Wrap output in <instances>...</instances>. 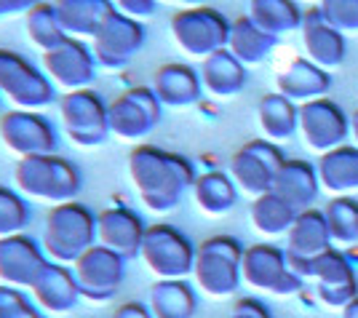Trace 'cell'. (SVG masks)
I'll use <instances>...</instances> for the list:
<instances>
[{"label": "cell", "instance_id": "8", "mask_svg": "<svg viewBox=\"0 0 358 318\" xmlns=\"http://www.w3.org/2000/svg\"><path fill=\"white\" fill-rule=\"evenodd\" d=\"M233 22H227L217 8L209 6H195V8H182L171 16V35L182 51L190 57H211L214 51L227 48Z\"/></svg>", "mask_w": 358, "mask_h": 318}, {"label": "cell", "instance_id": "48", "mask_svg": "<svg viewBox=\"0 0 358 318\" xmlns=\"http://www.w3.org/2000/svg\"><path fill=\"white\" fill-rule=\"evenodd\" d=\"M115 3H118V0H115Z\"/></svg>", "mask_w": 358, "mask_h": 318}, {"label": "cell", "instance_id": "34", "mask_svg": "<svg viewBox=\"0 0 358 318\" xmlns=\"http://www.w3.org/2000/svg\"><path fill=\"white\" fill-rule=\"evenodd\" d=\"M257 115H259V126L270 142L289 139L299 129V107L292 99H286L284 94H265L259 99Z\"/></svg>", "mask_w": 358, "mask_h": 318}, {"label": "cell", "instance_id": "24", "mask_svg": "<svg viewBox=\"0 0 358 318\" xmlns=\"http://www.w3.org/2000/svg\"><path fill=\"white\" fill-rule=\"evenodd\" d=\"M318 187H321L318 168L313 164H308V161L292 158L278 171V180L273 185V193L284 198L286 203L299 214L313 209V201L318 198Z\"/></svg>", "mask_w": 358, "mask_h": 318}, {"label": "cell", "instance_id": "29", "mask_svg": "<svg viewBox=\"0 0 358 318\" xmlns=\"http://www.w3.org/2000/svg\"><path fill=\"white\" fill-rule=\"evenodd\" d=\"M315 168H318L321 185L334 196L358 193V147L340 145L334 150L324 152Z\"/></svg>", "mask_w": 358, "mask_h": 318}, {"label": "cell", "instance_id": "42", "mask_svg": "<svg viewBox=\"0 0 358 318\" xmlns=\"http://www.w3.org/2000/svg\"><path fill=\"white\" fill-rule=\"evenodd\" d=\"M110 318H155V316H152V310H150L148 303L129 300V303L118 305V308L113 310V316H110Z\"/></svg>", "mask_w": 358, "mask_h": 318}, {"label": "cell", "instance_id": "2", "mask_svg": "<svg viewBox=\"0 0 358 318\" xmlns=\"http://www.w3.org/2000/svg\"><path fill=\"white\" fill-rule=\"evenodd\" d=\"M14 185L27 201H45L51 206H59L78 198L83 187V171L59 152L27 155L16 161Z\"/></svg>", "mask_w": 358, "mask_h": 318}, {"label": "cell", "instance_id": "31", "mask_svg": "<svg viewBox=\"0 0 358 318\" xmlns=\"http://www.w3.org/2000/svg\"><path fill=\"white\" fill-rule=\"evenodd\" d=\"M275 45H278V38L270 35V32H265L262 27H257L249 16H238V19L233 22L227 48H230L246 67L262 64V62L273 54Z\"/></svg>", "mask_w": 358, "mask_h": 318}, {"label": "cell", "instance_id": "7", "mask_svg": "<svg viewBox=\"0 0 358 318\" xmlns=\"http://www.w3.org/2000/svg\"><path fill=\"white\" fill-rule=\"evenodd\" d=\"M59 118L64 134L78 147H96L110 136V102L94 89L67 91L59 96Z\"/></svg>", "mask_w": 358, "mask_h": 318}, {"label": "cell", "instance_id": "11", "mask_svg": "<svg viewBox=\"0 0 358 318\" xmlns=\"http://www.w3.org/2000/svg\"><path fill=\"white\" fill-rule=\"evenodd\" d=\"M284 164V152L278 150L270 139H252V142H246L243 147L233 152L227 174L238 185V190L257 198L273 190Z\"/></svg>", "mask_w": 358, "mask_h": 318}, {"label": "cell", "instance_id": "26", "mask_svg": "<svg viewBox=\"0 0 358 318\" xmlns=\"http://www.w3.org/2000/svg\"><path fill=\"white\" fill-rule=\"evenodd\" d=\"M64 32L73 38H91L105 27V22L118 11L115 0H54Z\"/></svg>", "mask_w": 358, "mask_h": 318}, {"label": "cell", "instance_id": "45", "mask_svg": "<svg viewBox=\"0 0 358 318\" xmlns=\"http://www.w3.org/2000/svg\"><path fill=\"white\" fill-rule=\"evenodd\" d=\"M169 3H179V6H187V8H195V6H203L206 0H169Z\"/></svg>", "mask_w": 358, "mask_h": 318}, {"label": "cell", "instance_id": "17", "mask_svg": "<svg viewBox=\"0 0 358 318\" xmlns=\"http://www.w3.org/2000/svg\"><path fill=\"white\" fill-rule=\"evenodd\" d=\"M299 131L310 150L324 155L345 145V139L350 134V121L343 113V107L324 96L299 107Z\"/></svg>", "mask_w": 358, "mask_h": 318}, {"label": "cell", "instance_id": "1", "mask_svg": "<svg viewBox=\"0 0 358 318\" xmlns=\"http://www.w3.org/2000/svg\"><path fill=\"white\" fill-rule=\"evenodd\" d=\"M129 177L134 182L139 201L150 212L158 214L174 212L198 180L190 158L155 145H136L131 150Z\"/></svg>", "mask_w": 358, "mask_h": 318}, {"label": "cell", "instance_id": "12", "mask_svg": "<svg viewBox=\"0 0 358 318\" xmlns=\"http://www.w3.org/2000/svg\"><path fill=\"white\" fill-rule=\"evenodd\" d=\"M0 139L19 158L45 155L59 147V129L41 110H6L0 115Z\"/></svg>", "mask_w": 358, "mask_h": 318}, {"label": "cell", "instance_id": "40", "mask_svg": "<svg viewBox=\"0 0 358 318\" xmlns=\"http://www.w3.org/2000/svg\"><path fill=\"white\" fill-rule=\"evenodd\" d=\"M227 318H273V316H270L265 303H259L254 297H243V300H238V303L233 305V310H230Z\"/></svg>", "mask_w": 358, "mask_h": 318}, {"label": "cell", "instance_id": "4", "mask_svg": "<svg viewBox=\"0 0 358 318\" xmlns=\"http://www.w3.org/2000/svg\"><path fill=\"white\" fill-rule=\"evenodd\" d=\"M243 243L236 236H211L195 249L193 278L195 287L214 300L236 294L243 284L241 262H243Z\"/></svg>", "mask_w": 358, "mask_h": 318}, {"label": "cell", "instance_id": "15", "mask_svg": "<svg viewBox=\"0 0 358 318\" xmlns=\"http://www.w3.org/2000/svg\"><path fill=\"white\" fill-rule=\"evenodd\" d=\"M96 70L99 62L83 38L67 35L59 45L43 51V73L54 80V86L64 91L91 89V83L96 80Z\"/></svg>", "mask_w": 358, "mask_h": 318}, {"label": "cell", "instance_id": "6", "mask_svg": "<svg viewBox=\"0 0 358 318\" xmlns=\"http://www.w3.org/2000/svg\"><path fill=\"white\" fill-rule=\"evenodd\" d=\"M195 249L198 246L171 222H152L145 233L139 259L155 278H187L193 275Z\"/></svg>", "mask_w": 358, "mask_h": 318}, {"label": "cell", "instance_id": "38", "mask_svg": "<svg viewBox=\"0 0 358 318\" xmlns=\"http://www.w3.org/2000/svg\"><path fill=\"white\" fill-rule=\"evenodd\" d=\"M0 318H45L24 289L0 284Z\"/></svg>", "mask_w": 358, "mask_h": 318}, {"label": "cell", "instance_id": "37", "mask_svg": "<svg viewBox=\"0 0 358 318\" xmlns=\"http://www.w3.org/2000/svg\"><path fill=\"white\" fill-rule=\"evenodd\" d=\"M32 222L30 201L22 196L16 187L0 185V238L24 233Z\"/></svg>", "mask_w": 358, "mask_h": 318}, {"label": "cell", "instance_id": "14", "mask_svg": "<svg viewBox=\"0 0 358 318\" xmlns=\"http://www.w3.org/2000/svg\"><path fill=\"white\" fill-rule=\"evenodd\" d=\"M126 262L129 259L120 257L118 252L107 249L102 243L91 246L83 257L75 265H70L75 273V281L80 287L83 300L91 303H110L123 287L126 278Z\"/></svg>", "mask_w": 358, "mask_h": 318}, {"label": "cell", "instance_id": "16", "mask_svg": "<svg viewBox=\"0 0 358 318\" xmlns=\"http://www.w3.org/2000/svg\"><path fill=\"white\" fill-rule=\"evenodd\" d=\"M145 41H148L145 24L139 19H131V16L115 11L105 22V27L94 35L91 48H94V57L99 62V67L120 70L142 51Z\"/></svg>", "mask_w": 358, "mask_h": 318}, {"label": "cell", "instance_id": "39", "mask_svg": "<svg viewBox=\"0 0 358 318\" xmlns=\"http://www.w3.org/2000/svg\"><path fill=\"white\" fill-rule=\"evenodd\" d=\"M318 8L337 32H358V0H321Z\"/></svg>", "mask_w": 358, "mask_h": 318}, {"label": "cell", "instance_id": "41", "mask_svg": "<svg viewBox=\"0 0 358 318\" xmlns=\"http://www.w3.org/2000/svg\"><path fill=\"white\" fill-rule=\"evenodd\" d=\"M115 6H118L120 14L131 16V19H139V22L158 11V0H118Z\"/></svg>", "mask_w": 358, "mask_h": 318}, {"label": "cell", "instance_id": "3", "mask_svg": "<svg viewBox=\"0 0 358 318\" xmlns=\"http://www.w3.org/2000/svg\"><path fill=\"white\" fill-rule=\"evenodd\" d=\"M96 214L91 206L80 201H67L59 206H51L45 214L41 246L45 257L62 265H75L78 259L96 246Z\"/></svg>", "mask_w": 358, "mask_h": 318}, {"label": "cell", "instance_id": "28", "mask_svg": "<svg viewBox=\"0 0 358 318\" xmlns=\"http://www.w3.org/2000/svg\"><path fill=\"white\" fill-rule=\"evenodd\" d=\"M148 305L155 318H195L198 294L187 278H158L150 287Z\"/></svg>", "mask_w": 358, "mask_h": 318}, {"label": "cell", "instance_id": "21", "mask_svg": "<svg viewBox=\"0 0 358 318\" xmlns=\"http://www.w3.org/2000/svg\"><path fill=\"white\" fill-rule=\"evenodd\" d=\"M329 249H334V243H331V236H329L324 212H318V209L299 212L292 230L286 233V257L292 262L294 273L302 265L313 262L315 257L327 254Z\"/></svg>", "mask_w": 358, "mask_h": 318}, {"label": "cell", "instance_id": "19", "mask_svg": "<svg viewBox=\"0 0 358 318\" xmlns=\"http://www.w3.org/2000/svg\"><path fill=\"white\" fill-rule=\"evenodd\" d=\"M145 233H148V222L142 219V214H136L123 203L96 214V238L102 246L118 252L120 257H139Z\"/></svg>", "mask_w": 358, "mask_h": 318}, {"label": "cell", "instance_id": "22", "mask_svg": "<svg viewBox=\"0 0 358 318\" xmlns=\"http://www.w3.org/2000/svg\"><path fill=\"white\" fill-rule=\"evenodd\" d=\"M302 43H305L310 62H315L324 70L340 67L345 62V54H348L345 35L329 24L321 14V8H310L302 16Z\"/></svg>", "mask_w": 358, "mask_h": 318}, {"label": "cell", "instance_id": "47", "mask_svg": "<svg viewBox=\"0 0 358 318\" xmlns=\"http://www.w3.org/2000/svg\"><path fill=\"white\" fill-rule=\"evenodd\" d=\"M3 99H6V96H3V94H0V115H3V113H6V110H3Z\"/></svg>", "mask_w": 358, "mask_h": 318}, {"label": "cell", "instance_id": "20", "mask_svg": "<svg viewBox=\"0 0 358 318\" xmlns=\"http://www.w3.org/2000/svg\"><path fill=\"white\" fill-rule=\"evenodd\" d=\"M30 297L43 313H51V316H64V313L75 310L78 303L83 300L73 268L62 265V262H51V259L45 262L43 270L38 273L35 284L30 287Z\"/></svg>", "mask_w": 358, "mask_h": 318}, {"label": "cell", "instance_id": "43", "mask_svg": "<svg viewBox=\"0 0 358 318\" xmlns=\"http://www.w3.org/2000/svg\"><path fill=\"white\" fill-rule=\"evenodd\" d=\"M38 3H43V0H0V22L8 19V16L27 14Z\"/></svg>", "mask_w": 358, "mask_h": 318}, {"label": "cell", "instance_id": "23", "mask_svg": "<svg viewBox=\"0 0 358 318\" xmlns=\"http://www.w3.org/2000/svg\"><path fill=\"white\" fill-rule=\"evenodd\" d=\"M152 91L164 107H190L203 94L201 73L185 62H169L155 70Z\"/></svg>", "mask_w": 358, "mask_h": 318}, {"label": "cell", "instance_id": "18", "mask_svg": "<svg viewBox=\"0 0 358 318\" xmlns=\"http://www.w3.org/2000/svg\"><path fill=\"white\" fill-rule=\"evenodd\" d=\"M43 246L30 233H16L0 238V284L16 289H30L38 273L45 268Z\"/></svg>", "mask_w": 358, "mask_h": 318}, {"label": "cell", "instance_id": "10", "mask_svg": "<svg viewBox=\"0 0 358 318\" xmlns=\"http://www.w3.org/2000/svg\"><path fill=\"white\" fill-rule=\"evenodd\" d=\"M297 273L302 275V281H313L315 300L331 310H343L345 305H350L358 297L356 268L337 249H329L327 254L297 268Z\"/></svg>", "mask_w": 358, "mask_h": 318}, {"label": "cell", "instance_id": "9", "mask_svg": "<svg viewBox=\"0 0 358 318\" xmlns=\"http://www.w3.org/2000/svg\"><path fill=\"white\" fill-rule=\"evenodd\" d=\"M241 275H243V284L259 289V291H270L275 297L297 294L299 289L305 287L302 275L294 273L292 262L286 257V249H278L273 243L249 246L243 252Z\"/></svg>", "mask_w": 358, "mask_h": 318}, {"label": "cell", "instance_id": "46", "mask_svg": "<svg viewBox=\"0 0 358 318\" xmlns=\"http://www.w3.org/2000/svg\"><path fill=\"white\" fill-rule=\"evenodd\" d=\"M350 131H353V136H356V142H358V110L353 113V118H350Z\"/></svg>", "mask_w": 358, "mask_h": 318}, {"label": "cell", "instance_id": "27", "mask_svg": "<svg viewBox=\"0 0 358 318\" xmlns=\"http://www.w3.org/2000/svg\"><path fill=\"white\" fill-rule=\"evenodd\" d=\"M198 73L203 80V91H209L214 96H222V99L236 96L238 91H243L246 80H249L246 64L230 48L214 51L211 57H206Z\"/></svg>", "mask_w": 358, "mask_h": 318}, {"label": "cell", "instance_id": "13", "mask_svg": "<svg viewBox=\"0 0 358 318\" xmlns=\"http://www.w3.org/2000/svg\"><path fill=\"white\" fill-rule=\"evenodd\" d=\"M161 115L164 105L150 86L126 89L110 102V134L126 142H139L155 131Z\"/></svg>", "mask_w": 358, "mask_h": 318}, {"label": "cell", "instance_id": "30", "mask_svg": "<svg viewBox=\"0 0 358 318\" xmlns=\"http://www.w3.org/2000/svg\"><path fill=\"white\" fill-rule=\"evenodd\" d=\"M193 198L201 212L211 214V217H222L236 209L238 185L233 182L227 171H206V174H198L193 185Z\"/></svg>", "mask_w": 358, "mask_h": 318}, {"label": "cell", "instance_id": "36", "mask_svg": "<svg viewBox=\"0 0 358 318\" xmlns=\"http://www.w3.org/2000/svg\"><path fill=\"white\" fill-rule=\"evenodd\" d=\"M329 236L334 246H353L358 243V201L350 196L331 198L324 209Z\"/></svg>", "mask_w": 358, "mask_h": 318}, {"label": "cell", "instance_id": "35", "mask_svg": "<svg viewBox=\"0 0 358 318\" xmlns=\"http://www.w3.org/2000/svg\"><path fill=\"white\" fill-rule=\"evenodd\" d=\"M24 30H27V38L38 45L41 51H51L54 45H59L67 32H64V24L59 19V11L54 3H38L32 11L24 14Z\"/></svg>", "mask_w": 358, "mask_h": 318}, {"label": "cell", "instance_id": "33", "mask_svg": "<svg viewBox=\"0 0 358 318\" xmlns=\"http://www.w3.org/2000/svg\"><path fill=\"white\" fill-rule=\"evenodd\" d=\"M249 19L257 27L281 38L284 32L302 27V11L294 0H249Z\"/></svg>", "mask_w": 358, "mask_h": 318}, {"label": "cell", "instance_id": "25", "mask_svg": "<svg viewBox=\"0 0 358 318\" xmlns=\"http://www.w3.org/2000/svg\"><path fill=\"white\" fill-rule=\"evenodd\" d=\"M278 94H284L292 102H315L324 99V94L331 86V75L324 67H318L310 59H292V64L278 75Z\"/></svg>", "mask_w": 358, "mask_h": 318}, {"label": "cell", "instance_id": "32", "mask_svg": "<svg viewBox=\"0 0 358 318\" xmlns=\"http://www.w3.org/2000/svg\"><path fill=\"white\" fill-rule=\"evenodd\" d=\"M249 217H252V225L257 233H262L268 238H278V236H286L292 230L297 212L286 203L284 198L270 190L265 196L254 198L252 206H249Z\"/></svg>", "mask_w": 358, "mask_h": 318}, {"label": "cell", "instance_id": "5", "mask_svg": "<svg viewBox=\"0 0 358 318\" xmlns=\"http://www.w3.org/2000/svg\"><path fill=\"white\" fill-rule=\"evenodd\" d=\"M0 94L14 102L16 110H41L59 102L54 80L38 70L22 54L0 48Z\"/></svg>", "mask_w": 358, "mask_h": 318}, {"label": "cell", "instance_id": "44", "mask_svg": "<svg viewBox=\"0 0 358 318\" xmlns=\"http://www.w3.org/2000/svg\"><path fill=\"white\" fill-rule=\"evenodd\" d=\"M343 318H358V297L350 305H345L343 308Z\"/></svg>", "mask_w": 358, "mask_h": 318}]
</instances>
